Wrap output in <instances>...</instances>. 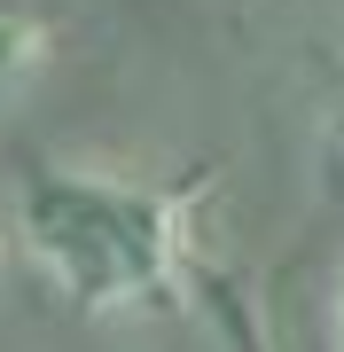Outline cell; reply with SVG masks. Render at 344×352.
Wrapping results in <instances>:
<instances>
[{
    "label": "cell",
    "mask_w": 344,
    "mask_h": 352,
    "mask_svg": "<svg viewBox=\"0 0 344 352\" xmlns=\"http://www.w3.org/2000/svg\"><path fill=\"white\" fill-rule=\"evenodd\" d=\"M336 149H344V110H336Z\"/></svg>",
    "instance_id": "3957f363"
},
{
    "label": "cell",
    "mask_w": 344,
    "mask_h": 352,
    "mask_svg": "<svg viewBox=\"0 0 344 352\" xmlns=\"http://www.w3.org/2000/svg\"><path fill=\"white\" fill-rule=\"evenodd\" d=\"M39 63H47V24L16 0H0V94H16Z\"/></svg>",
    "instance_id": "7a4b0ae2"
},
{
    "label": "cell",
    "mask_w": 344,
    "mask_h": 352,
    "mask_svg": "<svg viewBox=\"0 0 344 352\" xmlns=\"http://www.w3.org/2000/svg\"><path fill=\"white\" fill-rule=\"evenodd\" d=\"M24 235L32 258L55 274L71 305L87 314H126L180 282L188 258V212L165 188L110 173H47L24 188Z\"/></svg>",
    "instance_id": "6da1fadb"
}]
</instances>
